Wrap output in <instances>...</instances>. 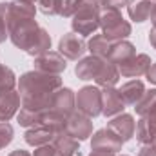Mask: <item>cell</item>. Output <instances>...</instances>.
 <instances>
[{
  "mask_svg": "<svg viewBox=\"0 0 156 156\" xmlns=\"http://www.w3.org/2000/svg\"><path fill=\"white\" fill-rule=\"evenodd\" d=\"M62 87L58 75H47L40 71H29L20 76L18 93L22 96V107L44 113L51 105V94Z\"/></svg>",
  "mask_w": 156,
  "mask_h": 156,
  "instance_id": "obj_1",
  "label": "cell"
},
{
  "mask_svg": "<svg viewBox=\"0 0 156 156\" xmlns=\"http://www.w3.org/2000/svg\"><path fill=\"white\" fill-rule=\"evenodd\" d=\"M100 27L104 31V37L111 42L123 40L131 35V24L123 20L116 9H104L100 13Z\"/></svg>",
  "mask_w": 156,
  "mask_h": 156,
  "instance_id": "obj_2",
  "label": "cell"
},
{
  "mask_svg": "<svg viewBox=\"0 0 156 156\" xmlns=\"http://www.w3.org/2000/svg\"><path fill=\"white\" fill-rule=\"evenodd\" d=\"M75 107L78 109V113L89 118L102 115V91L93 85L82 87L75 96Z\"/></svg>",
  "mask_w": 156,
  "mask_h": 156,
  "instance_id": "obj_3",
  "label": "cell"
},
{
  "mask_svg": "<svg viewBox=\"0 0 156 156\" xmlns=\"http://www.w3.org/2000/svg\"><path fill=\"white\" fill-rule=\"evenodd\" d=\"M7 33H9L11 42H13L16 47H20L22 51L27 53V51L31 49V45L35 44L37 37H38L40 27L35 20H26V22H18V24L11 26V27L7 29Z\"/></svg>",
  "mask_w": 156,
  "mask_h": 156,
  "instance_id": "obj_4",
  "label": "cell"
},
{
  "mask_svg": "<svg viewBox=\"0 0 156 156\" xmlns=\"http://www.w3.org/2000/svg\"><path fill=\"white\" fill-rule=\"evenodd\" d=\"M73 31L80 37H87L93 35L98 27H100V9L98 7H85L75 13L73 16Z\"/></svg>",
  "mask_w": 156,
  "mask_h": 156,
  "instance_id": "obj_5",
  "label": "cell"
},
{
  "mask_svg": "<svg viewBox=\"0 0 156 156\" xmlns=\"http://www.w3.org/2000/svg\"><path fill=\"white\" fill-rule=\"evenodd\" d=\"M35 4L27 2V0H13L7 2V9H5V26L7 29L18 22H26V20H35Z\"/></svg>",
  "mask_w": 156,
  "mask_h": 156,
  "instance_id": "obj_6",
  "label": "cell"
},
{
  "mask_svg": "<svg viewBox=\"0 0 156 156\" xmlns=\"http://www.w3.org/2000/svg\"><path fill=\"white\" fill-rule=\"evenodd\" d=\"M64 131L67 134H71L75 140L83 142V140H87L93 134V122H91L89 116H85L82 113H71L67 116V120H66Z\"/></svg>",
  "mask_w": 156,
  "mask_h": 156,
  "instance_id": "obj_7",
  "label": "cell"
},
{
  "mask_svg": "<svg viewBox=\"0 0 156 156\" xmlns=\"http://www.w3.org/2000/svg\"><path fill=\"white\" fill-rule=\"evenodd\" d=\"M66 67H67L66 58L56 51H47V53L35 58V71H40V73L60 75L66 71Z\"/></svg>",
  "mask_w": 156,
  "mask_h": 156,
  "instance_id": "obj_8",
  "label": "cell"
},
{
  "mask_svg": "<svg viewBox=\"0 0 156 156\" xmlns=\"http://www.w3.org/2000/svg\"><path fill=\"white\" fill-rule=\"evenodd\" d=\"M58 51L67 60H78L87 51V42L76 33H66L58 42Z\"/></svg>",
  "mask_w": 156,
  "mask_h": 156,
  "instance_id": "obj_9",
  "label": "cell"
},
{
  "mask_svg": "<svg viewBox=\"0 0 156 156\" xmlns=\"http://www.w3.org/2000/svg\"><path fill=\"white\" fill-rule=\"evenodd\" d=\"M122 140L116 136L113 131L109 129H100L94 133L93 140H91V149L93 151H102V153H111L115 154L118 151H122Z\"/></svg>",
  "mask_w": 156,
  "mask_h": 156,
  "instance_id": "obj_10",
  "label": "cell"
},
{
  "mask_svg": "<svg viewBox=\"0 0 156 156\" xmlns=\"http://www.w3.org/2000/svg\"><path fill=\"white\" fill-rule=\"evenodd\" d=\"M49 109L64 115V116H69L71 113H75V94L71 89L67 87H60L56 89L53 94H51V105Z\"/></svg>",
  "mask_w": 156,
  "mask_h": 156,
  "instance_id": "obj_11",
  "label": "cell"
},
{
  "mask_svg": "<svg viewBox=\"0 0 156 156\" xmlns=\"http://www.w3.org/2000/svg\"><path fill=\"white\" fill-rule=\"evenodd\" d=\"M149 67H151V58L147 55H134L133 58H129L123 64H120L118 66V71H120L122 76L134 78V76L145 75Z\"/></svg>",
  "mask_w": 156,
  "mask_h": 156,
  "instance_id": "obj_12",
  "label": "cell"
},
{
  "mask_svg": "<svg viewBox=\"0 0 156 156\" xmlns=\"http://www.w3.org/2000/svg\"><path fill=\"white\" fill-rule=\"evenodd\" d=\"M123 107H125V104L120 96V91L115 87H104V91H102V115L111 118L118 113H122Z\"/></svg>",
  "mask_w": 156,
  "mask_h": 156,
  "instance_id": "obj_13",
  "label": "cell"
},
{
  "mask_svg": "<svg viewBox=\"0 0 156 156\" xmlns=\"http://www.w3.org/2000/svg\"><path fill=\"white\" fill-rule=\"evenodd\" d=\"M107 129L113 131L116 136H120L122 142H127L134 136V131H136V122L131 115H120V116L113 118L109 123H107Z\"/></svg>",
  "mask_w": 156,
  "mask_h": 156,
  "instance_id": "obj_14",
  "label": "cell"
},
{
  "mask_svg": "<svg viewBox=\"0 0 156 156\" xmlns=\"http://www.w3.org/2000/svg\"><path fill=\"white\" fill-rule=\"evenodd\" d=\"M105 58H100V56H87V58H82L75 67V73L80 80H96L102 66H104Z\"/></svg>",
  "mask_w": 156,
  "mask_h": 156,
  "instance_id": "obj_15",
  "label": "cell"
},
{
  "mask_svg": "<svg viewBox=\"0 0 156 156\" xmlns=\"http://www.w3.org/2000/svg\"><path fill=\"white\" fill-rule=\"evenodd\" d=\"M20 107V94L16 91H0V122H9Z\"/></svg>",
  "mask_w": 156,
  "mask_h": 156,
  "instance_id": "obj_16",
  "label": "cell"
},
{
  "mask_svg": "<svg viewBox=\"0 0 156 156\" xmlns=\"http://www.w3.org/2000/svg\"><path fill=\"white\" fill-rule=\"evenodd\" d=\"M134 55H136V47H134L131 42L118 40V42L113 44V47H111V51H109V55H107V60H109L111 64H115V66H120V64H123L125 60L133 58Z\"/></svg>",
  "mask_w": 156,
  "mask_h": 156,
  "instance_id": "obj_17",
  "label": "cell"
},
{
  "mask_svg": "<svg viewBox=\"0 0 156 156\" xmlns=\"http://www.w3.org/2000/svg\"><path fill=\"white\" fill-rule=\"evenodd\" d=\"M24 138H26V142H27L29 145H33V147H42V145H47L49 142H53L55 133H53L49 127H45V125H35V127H31V129L26 131Z\"/></svg>",
  "mask_w": 156,
  "mask_h": 156,
  "instance_id": "obj_18",
  "label": "cell"
},
{
  "mask_svg": "<svg viewBox=\"0 0 156 156\" xmlns=\"http://www.w3.org/2000/svg\"><path fill=\"white\" fill-rule=\"evenodd\" d=\"M118 91H120V96H122V100H123L125 105H134L144 96L145 87H144V83L140 80H131V82L123 83L122 89H118Z\"/></svg>",
  "mask_w": 156,
  "mask_h": 156,
  "instance_id": "obj_19",
  "label": "cell"
},
{
  "mask_svg": "<svg viewBox=\"0 0 156 156\" xmlns=\"http://www.w3.org/2000/svg\"><path fill=\"white\" fill-rule=\"evenodd\" d=\"M53 147L58 151L60 156H73L78 151V140H75L66 131H60L53 138Z\"/></svg>",
  "mask_w": 156,
  "mask_h": 156,
  "instance_id": "obj_20",
  "label": "cell"
},
{
  "mask_svg": "<svg viewBox=\"0 0 156 156\" xmlns=\"http://www.w3.org/2000/svg\"><path fill=\"white\" fill-rule=\"evenodd\" d=\"M118 80H120V71H118V67L115 64H111L109 60H105L94 82H96L98 85H102V87H115L118 83Z\"/></svg>",
  "mask_w": 156,
  "mask_h": 156,
  "instance_id": "obj_21",
  "label": "cell"
},
{
  "mask_svg": "<svg viewBox=\"0 0 156 156\" xmlns=\"http://www.w3.org/2000/svg\"><path fill=\"white\" fill-rule=\"evenodd\" d=\"M151 7H153L151 0H131V4L127 5V11L134 22H145L149 20Z\"/></svg>",
  "mask_w": 156,
  "mask_h": 156,
  "instance_id": "obj_22",
  "label": "cell"
},
{
  "mask_svg": "<svg viewBox=\"0 0 156 156\" xmlns=\"http://www.w3.org/2000/svg\"><path fill=\"white\" fill-rule=\"evenodd\" d=\"M113 44H115V42L107 40L104 37V33H102V35H94L93 38L89 40L87 47H89V51H91L93 56H100V58H105V60H107V55H109Z\"/></svg>",
  "mask_w": 156,
  "mask_h": 156,
  "instance_id": "obj_23",
  "label": "cell"
},
{
  "mask_svg": "<svg viewBox=\"0 0 156 156\" xmlns=\"http://www.w3.org/2000/svg\"><path fill=\"white\" fill-rule=\"evenodd\" d=\"M66 120H67V116H64V115H60V113H56V111H53V109H47V111H44V113H42L40 125L49 127V129L56 134V133L64 131Z\"/></svg>",
  "mask_w": 156,
  "mask_h": 156,
  "instance_id": "obj_24",
  "label": "cell"
},
{
  "mask_svg": "<svg viewBox=\"0 0 156 156\" xmlns=\"http://www.w3.org/2000/svg\"><path fill=\"white\" fill-rule=\"evenodd\" d=\"M49 49H51V37H49V33H47L45 29L40 27L38 37L35 40V44L31 45V49L27 51V55H31V56H40V55L47 53Z\"/></svg>",
  "mask_w": 156,
  "mask_h": 156,
  "instance_id": "obj_25",
  "label": "cell"
},
{
  "mask_svg": "<svg viewBox=\"0 0 156 156\" xmlns=\"http://www.w3.org/2000/svg\"><path fill=\"white\" fill-rule=\"evenodd\" d=\"M134 105H136L134 109H136V113L140 115V118L145 116V115L156 105V89H151V91L144 93V96H142Z\"/></svg>",
  "mask_w": 156,
  "mask_h": 156,
  "instance_id": "obj_26",
  "label": "cell"
},
{
  "mask_svg": "<svg viewBox=\"0 0 156 156\" xmlns=\"http://www.w3.org/2000/svg\"><path fill=\"white\" fill-rule=\"evenodd\" d=\"M40 118H42V113L22 107L18 113V123L24 127H35V125H40Z\"/></svg>",
  "mask_w": 156,
  "mask_h": 156,
  "instance_id": "obj_27",
  "label": "cell"
},
{
  "mask_svg": "<svg viewBox=\"0 0 156 156\" xmlns=\"http://www.w3.org/2000/svg\"><path fill=\"white\" fill-rule=\"evenodd\" d=\"M15 83H16V78L13 71L0 64V91H13Z\"/></svg>",
  "mask_w": 156,
  "mask_h": 156,
  "instance_id": "obj_28",
  "label": "cell"
},
{
  "mask_svg": "<svg viewBox=\"0 0 156 156\" xmlns=\"http://www.w3.org/2000/svg\"><path fill=\"white\" fill-rule=\"evenodd\" d=\"M40 11L49 16H56L62 13V0H38Z\"/></svg>",
  "mask_w": 156,
  "mask_h": 156,
  "instance_id": "obj_29",
  "label": "cell"
},
{
  "mask_svg": "<svg viewBox=\"0 0 156 156\" xmlns=\"http://www.w3.org/2000/svg\"><path fill=\"white\" fill-rule=\"evenodd\" d=\"M13 140V127L7 122H0V149L9 145Z\"/></svg>",
  "mask_w": 156,
  "mask_h": 156,
  "instance_id": "obj_30",
  "label": "cell"
},
{
  "mask_svg": "<svg viewBox=\"0 0 156 156\" xmlns=\"http://www.w3.org/2000/svg\"><path fill=\"white\" fill-rule=\"evenodd\" d=\"M5 9H7V2H0V44L9 37L7 33V26H5Z\"/></svg>",
  "mask_w": 156,
  "mask_h": 156,
  "instance_id": "obj_31",
  "label": "cell"
},
{
  "mask_svg": "<svg viewBox=\"0 0 156 156\" xmlns=\"http://www.w3.org/2000/svg\"><path fill=\"white\" fill-rule=\"evenodd\" d=\"M78 9V0H62V13L60 16H73Z\"/></svg>",
  "mask_w": 156,
  "mask_h": 156,
  "instance_id": "obj_32",
  "label": "cell"
},
{
  "mask_svg": "<svg viewBox=\"0 0 156 156\" xmlns=\"http://www.w3.org/2000/svg\"><path fill=\"white\" fill-rule=\"evenodd\" d=\"M100 4V9H116L120 11L123 5L129 4V0H98Z\"/></svg>",
  "mask_w": 156,
  "mask_h": 156,
  "instance_id": "obj_33",
  "label": "cell"
},
{
  "mask_svg": "<svg viewBox=\"0 0 156 156\" xmlns=\"http://www.w3.org/2000/svg\"><path fill=\"white\" fill-rule=\"evenodd\" d=\"M33 156H60V154H58V151L53 145H42V147H38L35 151Z\"/></svg>",
  "mask_w": 156,
  "mask_h": 156,
  "instance_id": "obj_34",
  "label": "cell"
},
{
  "mask_svg": "<svg viewBox=\"0 0 156 156\" xmlns=\"http://www.w3.org/2000/svg\"><path fill=\"white\" fill-rule=\"evenodd\" d=\"M138 156H156V144H144Z\"/></svg>",
  "mask_w": 156,
  "mask_h": 156,
  "instance_id": "obj_35",
  "label": "cell"
},
{
  "mask_svg": "<svg viewBox=\"0 0 156 156\" xmlns=\"http://www.w3.org/2000/svg\"><path fill=\"white\" fill-rule=\"evenodd\" d=\"M142 118H145V120L151 123V127H153V129H156V105L151 109V111H149V113H147V115H145V116H142Z\"/></svg>",
  "mask_w": 156,
  "mask_h": 156,
  "instance_id": "obj_36",
  "label": "cell"
},
{
  "mask_svg": "<svg viewBox=\"0 0 156 156\" xmlns=\"http://www.w3.org/2000/svg\"><path fill=\"white\" fill-rule=\"evenodd\" d=\"M145 76H147V80H149L151 83H154V85H156V64H151V67L147 69Z\"/></svg>",
  "mask_w": 156,
  "mask_h": 156,
  "instance_id": "obj_37",
  "label": "cell"
},
{
  "mask_svg": "<svg viewBox=\"0 0 156 156\" xmlns=\"http://www.w3.org/2000/svg\"><path fill=\"white\" fill-rule=\"evenodd\" d=\"M149 20L153 22V26L156 27V4H153V7H151V13H149Z\"/></svg>",
  "mask_w": 156,
  "mask_h": 156,
  "instance_id": "obj_38",
  "label": "cell"
},
{
  "mask_svg": "<svg viewBox=\"0 0 156 156\" xmlns=\"http://www.w3.org/2000/svg\"><path fill=\"white\" fill-rule=\"evenodd\" d=\"M149 42H151V45L156 49V27H153L151 33H149Z\"/></svg>",
  "mask_w": 156,
  "mask_h": 156,
  "instance_id": "obj_39",
  "label": "cell"
},
{
  "mask_svg": "<svg viewBox=\"0 0 156 156\" xmlns=\"http://www.w3.org/2000/svg\"><path fill=\"white\" fill-rule=\"evenodd\" d=\"M9 156H31V154H29L27 151H22V149H18V151H13Z\"/></svg>",
  "mask_w": 156,
  "mask_h": 156,
  "instance_id": "obj_40",
  "label": "cell"
},
{
  "mask_svg": "<svg viewBox=\"0 0 156 156\" xmlns=\"http://www.w3.org/2000/svg\"><path fill=\"white\" fill-rule=\"evenodd\" d=\"M89 156H113L111 153H102V151H93Z\"/></svg>",
  "mask_w": 156,
  "mask_h": 156,
  "instance_id": "obj_41",
  "label": "cell"
},
{
  "mask_svg": "<svg viewBox=\"0 0 156 156\" xmlns=\"http://www.w3.org/2000/svg\"><path fill=\"white\" fill-rule=\"evenodd\" d=\"M27 2H33V4H35V2H38V0H27Z\"/></svg>",
  "mask_w": 156,
  "mask_h": 156,
  "instance_id": "obj_42",
  "label": "cell"
}]
</instances>
